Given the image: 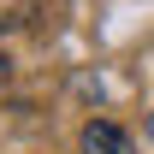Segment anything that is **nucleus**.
Returning <instances> with one entry per match:
<instances>
[{"label":"nucleus","instance_id":"nucleus-1","mask_svg":"<svg viewBox=\"0 0 154 154\" xmlns=\"http://www.w3.org/2000/svg\"><path fill=\"white\" fill-rule=\"evenodd\" d=\"M83 154H131V136L113 119H89L83 125Z\"/></svg>","mask_w":154,"mask_h":154},{"label":"nucleus","instance_id":"nucleus-2","mask_svg":"<svg viewBox=\"0 0 154 154\" xmlns=\"http://www.w3.org/2000/svg\"><path fill=\"white\" fill-rule=\"evenodd\" d=\"M6 77H12V65H6V54H0V83H6Z\"/></svg>","mask_w":154,"mask_h":154},{"label":"nucleus","instance_id":"nucleus-3","mask_svg":"<svg viewBox=\"0 0 154 154\" xmlns=\"http://www.w3.org/2000/svg\"><path fill=\"white\" fill-rule=\"evenodd\" d=\"M148 131H154V125H148Z\"/></svg>","mask_w":154,"mask_h":154}]
</instances>
